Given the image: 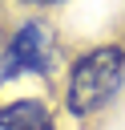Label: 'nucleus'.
<instances>
[{"label":"nucleus","instance_id":"1","mask_svg":"<svg viewBox=\"0 0 125 130\" xmlns=\"http://www.w3.org/2000/svg\"><path fill=\"white\" fill-rule=\"evenodd\" d=\"M121 77H125V49L105 45V49L85 53L69 77V110L93 114V110L109 106V98L121 89Z\"/></svg>","mask_w":125,"mask_h":130},{"label":"nucleus","instance_id":"2","mask_svg":"<svg viewBox=\"0 0 125 130\" xmlns=\"http://www.w3.org/2000/svg\"><path fill=\"white\" fill-rule=\"evenodd\" d=\"M52 65V32L44 24H24L16 28L12 45L4 49V77L16 73H44Z\"/></svg>","mask_w":125,"mask_h":130},{"label":"nucleus","instance_id":"3","mask_svg":"<svg viewBox=\"0 0 125 130\" xmlns=\"http://www.w3.org/2000/svg\"><path fill=\"white\" fill-rule=\"evenodd\" d=\"M0 130H52V118L40 102H12L0 110Z\"/></svg>","mask_w":125,"mask_h":130},{"label":"nucleus","instance_id":"4","mask_svg":"<svg viewBox=\"0 0 125 130\" xmlns=\"http://www.w3.org/2000/svg\"><path fill=\"white\" fill-rule=\"evenodd\" d=\"M32 4H52V0H32Z\"/></svg>","mask_w":125,"mask_h":130}]
</instances>
